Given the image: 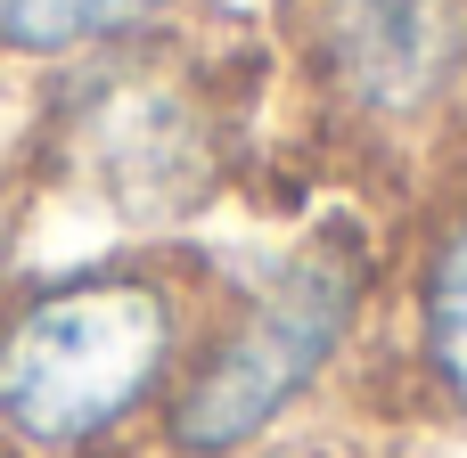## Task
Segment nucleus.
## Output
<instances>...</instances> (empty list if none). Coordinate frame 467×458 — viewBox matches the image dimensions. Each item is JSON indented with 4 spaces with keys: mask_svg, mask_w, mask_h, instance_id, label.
<instances>
[{
    "mask_svg": "<svg viewBox=\"0 0 467 458\" xmlns=\"http://www.w3.org/2000/svg\"><path fill=\"white\" fill-rule=\"evenodd\" d=\"M213 270L123 254L0 295V458H140L205 328Z\"/></svg>",
    "mask_w": 467,
    "mask_h": 458,
    "instance_id": "obj_1",
    "label": "nucleus"
},
{
    "mask_svg": "<svg viewBox=\"0 0 467 458\" xmlns=\"http://www.w3.org/2000/svg\"><path fill=\"white\" fill-rule=\"evenodd\" d=\"M378 287L386 279L353 229L287 246L246 287L213 279L205 328L156 426V458H254L287 443V426L353 361H369Z\"/></svg>",
    "mask_w": 467,
    "mask_h": 458,
    "instance_id": "obj_2",
    "label": "nucleus"
},
{
    "mask_svg": "<svg viewBox=\"0 0 467 458\" xmlns=\"http://www.w3.org/2000/svg\"><path fill=\"white\" fill-rule=\"evenodd\" d=\"M287 16L337 148L410 164L467 123V0H296Z\"/></svg>",
    "mask_w": 467,
    "mask_h": 458,
    "instance_id": "obj_3",
    "label": "nucleus"
},
{
    "mask_svg": "<svg viewBox=\"0 0 467 458\" xmlns=\"http://www.w3.org/2000/svg\"><path fill=\"white\" fill-rule=\"evenodd\" d=\"M222 98L213 74H189L156 49H115L90 57L82 90L66 98V139L57 172L66 188L115 205L123 221H172L222 180Z\"/></svg>",
    "mask_w": 467,
    "mask_h": 458,
    "instance_id": "obj_4",
    "label": "nucleus"
},
{
    "mask_svg": "<svg viewBox=\"0 0 467 458\" xmlns=\"http://www.w3.org/2000/svg\"><path fill=\"white\" fill-rule=\"evenodd\" d=\"M394 418L467 426V188L435 197L402 246V270L378 287L369 361Z\"/></svg>",
    "mask_w": 467,
    "mask_h": 458,
    "instance_id": "obj_5",
    "label": "nucleus"
},
{
    "mask_svg": "<svg viewBox=\"0 0 467 458\" xmlns=\"http://www.w3.org/2000/svg\"><path fill=\"white\" fill-rule=\"evenodd\" d=\"M181 0H0V57L16 66H90L140 49Z\"/></svg>",
    "mask_w": 467,
    "mask_h": 458,
    "instance_id": "obj_6",
    "label": "nucleus"
},
{
    "mask_svg": "<svg viewBox=\"0 0 467 458\" xmlns=\"http://www.w3.org/2000/svg\"><path fill=\"white\" fill-rule=\"evenodd\" d=\"M254 458H361V451H337V443H271Z\"/></svg>",
    "mask_w": 467,
    "mask_h": 458,
    "instance_id": "obj_7",
    "label": "nucleus"
}]
</instances>
